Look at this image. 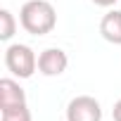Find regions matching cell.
<instances>
[{"label": "cell", "mask_w": 121, "mask_h": 121, "mask_svg": "<svg viewBox=\"0 0 121 121\" xmlns=\"http://www.w3.org/2000/svg\"><path fill=\"white\" fill-rule=\"evenodd\" d=\"M19 24L31 36H45L57 26V12L48 0H26L19 10Z\"/></svg>", "instance_id": "cell-1"}, {"label": "cell", "mask_w": 121, "mask_h": 121, "mask_svg": "<svg viewBox=\"0 0 121 121\" xmlns=\"http://www.w3.org/2000/svg\"><path fill=\"white\" fill-rule=\"evenodd\" d=\"M5 67L17 78H31L38 69V55L24 43H12L5 48Z\"/></svg>", "instance_id": "cell-2"}, {"label": "cell", "mask_w": 121, "mask_h": 121, "mask_svg": "<svg viewBox=\"0 0 121 121\" xmlns=\"http://www.w3.org/2000/svg\"><path fill=\"white\" fill-rule=\"evenodd\" d=\"M67 121H102V107L90 95H76L67 104Z\"/></svg>", "instance_id": "cell-3"}, {"label": "cell", "mask_w": 121, "mask_h": 121, "mask_svg": "<svg viewBox=\"0 0 121 121\" xmlns=\"http://www.w3.org/2000/svg\"><path fill=\"white\" fill-rule=\"evenodd\" d=\"M69 67V57L59 48H48L38 55V71L43 76H62Z\"/></svg>", "instance_id": "cell-4"}, {"label": "cell", "mask_w": 121, "mask_h": 121, "mask_svg": "<svg viewBox=\"0 0 121 121\" xmlns=\"http://www.w3.org/2000/svg\"><path fill=\"white\" fill-rule=\"evenodd\" d=\"M17 104H26L24 88L14 78H3V81H0V109L17 107Z\"/></svg>", "instance_id": "cell-5"}, {"label": "cell", "mask_w": 121, "mask_h": 121, "mask_svg": "<svg viewBox=\"0 0 121 121\" xmlns=\"http://www.w3.org/2000/svg\"><path fill=\"white\" fill-rule=\"evenodd\" d=\"M100 36L112 45H121V10H109L100 19Z\"/></svg>", "instance_id": "cell-6"}, {"label": "cell", "mask_w": 121, "mask_h": 121, "mask_svg": "<svg viewBox=\"0 0 121 121\" xmlns=\"http://www.w3.org/2000/svg\"><path fill=\"white\" fill-rule=\"evenodd\" d=\"M14 31H17V19H14V14L7 7H3V10H0V40H3V43L12 40Z\"/></svg>", "instance_id": "cell-7"}, {"label": "cell", "mask_w": 121, "mask_h": 121, "mask_svg": "<svg viewBox=\"0 0 121 121\" xmlns=\"http://www.w3.org/2000/svg\"><path fill=\"white\" fill-rule=\"evenodd\" d=\"M0 121H33V119L29 104H17V107L0 109Z\"/></svg>", "instance_id": "cell-8"}, {"label": "cell", "mask_w": 121, "mask_h": 121, "mask_svg": "<svg viewBox=\"0 0 121 121\" xmlns=\"http://www.w3.org/2000/svg\"><path fill=\"white\" fill-rule=\"evenodd\" d=\"M112 119L114 121H121V100L114 102V109H112Z\"/></svg>", "instance_id": "cell-9"}, {"label": "cell", "mask_w": 121, "mask_h": 121, "mask_svg": "<svg viewBox=\"0 0 121 121\" xmlns=\"http://www.w3.org/2000/svg\"><path fill=\"white\" fill-rule=\"evenodd\" d=\"M93 3H95L97 7H112V5L116 3V0H93Z\"/></svg>", "instance_id": "cell-10"}]
</instances>
